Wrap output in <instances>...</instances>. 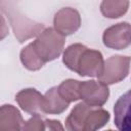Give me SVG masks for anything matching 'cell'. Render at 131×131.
<instances>
[{"label":"cell","instance_id":"cell-1","mask_svg":"<svg viewBox=\"0 0 131 131\" xmlns=\"http://www.w3.org/2000/svg\"><path fill=\"white\" fill-rule=\"evenodd\" d=\"M0 7L9 19L14 36L19 43H23L35 36H38L44 30L43 24L34 21L25 16L15 7L14 2L0 1Z\"/></svg>","mask_w":131,"mask_h":131},{"label":"cell","instance_id":"cell-2","mask_svg":"<svg viewBox=\"0 0 131 131\" xmlns=\"http://www.w3.org/2000/svg\"><path fill=\"white\" fill-rule=\"evenodd\" d=\"M64 43V36L60 35L53 28H46L32 42V45L39 57L46 63L59 57L62 53Z\"/></svg>","mask_w":131,"mask_h":131},{"label":"cell","instance_id":"cell-3","mask_svg":"<svg viewBox=\"0 0 131 131\" xmlns=\"http://www.w3.org/2000/svg\"><path fill=\"white\" fill-rule=\"evenodd\" d=\"M130 70V57L126 55H113L103 62L98 81L104 85H113L126 79Z\"/></svg>","mask_w":131,"mask_h":131},{"label":"cell","instance_id":"cell-4","mask_svg":"<svg viewBox=\"0 0 131 131\" xmlns=\"http://www.w3.org/2000/svg\"><path fill=\"white\" fill-rule=\"evenodd\" d=\"M79 95L83 102L91 107H100L108 99L110 89L99 81H80Z\"/></svg>","mask_w":131,"mask_h":131},{"label":"cell","instance_id":"cell-5","mask_svg":"<svg viewBox=\"0 0 131 131\" xmlns=\"http://www.w3.org/2000/svg\"><path fill=\"white\" fill-rule=\"evenodd\" d=\"M103 62V56L100 51L85 47L77 60L74 72L81 77H98Z\"/></svg>","mask_w":131,"mask_h":131},{"label":"cell","instance_id":"cell-6","mask_svg":"<svg viewBox=\"0 0 131 131\" xmlns=\"http://www.w3.org/2000/svg\"><path fill=\"white\" fill-rule=\"evenodd\" d=\"M15 100L23 111L33 115V117H44L45 113V99L35 88H25L16 93Z\"/></svg>","mask_w":131,"mask_h":131},{"label":"cell","instance_id":"cell-7","mask_svg":"<svg viewBox=\"0 0 131 131\" xmlns=\"http://www.w3.org/2000/svg\"><path fill=\"white\" fill-rule=\"evenodd\" d=\"M130 24L122 21L115 24L104 30L102 34L103 44L115 50H122L130 45Z\"/></svg>","mask_w":131,"mask_h":131},{"label":"cell","instance_id":"cell-8","mask_svg":"<svg viewBox=\"0 0 131 131\" xmlns=\"http://www.w3.org/2000/svg\"><path fill=\"white\" fill-rule=\"evenodd\" d=\"M81 26V16L78 10L72 7L59 9L53 18V29L62 36L76 33Z\"/></svg>","mask_w":131,"mask_h":131},{"label":"cell","instance_id":"cell-9","mask_svg":"<svg viewBox=\"0 0 131 131\" xmlns=\"http://www.w3.org/2000/svg\"><path fill=\"white\" fill-rule=\"evenodd\" d=\"M24 119L19 110L12 104L0 106V131H21Z\"/></svg>","mask_w":131,"mask_h":131},{"label":"cell","instance_id":"cell-10","mask_svg":"<svg viewBox=\"0 0 131 131\" xmlns=\"http://www.w3.org/2000/svg\"><path fill=\"white\" fill-rule=\"evenodd\" d=\"M115 125L119 131H130V91L123 94L115 103Z\"/></svg>","mask_w":131,"mask_h":131},{"label":"cell","instance_id":"cell-11","mask_svg":"<svg viewBox=\"0 0 131 131\" xmlns=\"http://www.w3.org/2000/svg\"><path fill=\"white\" fill-rule=\"evenodd\" d=\"M45 99V113L49 115H59L63 113L70 103L60 95L57 86L51 87L44 94Z\"/></svg>","mask_w":131,"mask_h":131},{"label":"cell","instance_id":"cell-12","mask_svg":"<svg viewBox=\"0 0 131 131\" xmlns=\"http://www.w3.org/2000/svg\"><path fill=\"white\" fill-rule=\"evenodd\" d=\"M91 110V106L84 102L77 103L66 119L67 131H82L85 119Z\"/></svg>","mask_w":131,"mask_h":131},{"label":"cell","instance_id":"cell-13","mask_svg":"<svg viewBox=\"0 0 131 131\" xmlns=\"http://www.w3.org/2000/svg\"><path fill=\"white\" fill-rule=\"evenodd\" d=\"M110 118L111 115L106 110L101 107H91L85 119L82 131H97L110 121Z\"/></svg>","mask_w":131,"mask_h":131},{"label":"cell","instance_id":"cell-14","mask_svg":"<svg viewBox=\"0 0 131 131\" xmlns=\"http://www.w3.org/2000/svg\"><path fill=\"white\" fill-rule=\"evenodd\" d=\"M129 5L127 0H103L100 3V11L107 18H119L128 11Z\"/></svg>","mask_w":131,"mask_h":131},{"label":"cell","instance_id":"cell-15","mask_svg":"<svg viewBox=\"0 0 131 131\" xmlns=\"http://www.w3.org/2000/svg\"><path fill=\"white\" fill-rule=\"evenodd\" d=\"M19 57L23 66L29 71H38L45 64V62L39 57V55L35 51L32 43L28 44L21 49Z\"/></svg>","mask_w":131,"mask_h":131},{"label":"cell","instance_id":"cell-16","mask_svg":"<svg viewBox=\"0 0 131 131\" xmlns=\"http://www.w3.org/2000/svg\"><path fill=\"white\" fill-rule=\"evenodd\" d=\"M79 85H80V81L75 79H67L62 81L59 86H57V89L60 95L69 103H71L73 101H77L80 99Z\"/></svg>","mask_w":131,"mask_h":131},{"label":"cell","instance_id":"cell-17","mask_svg":"<svg viewBox=\"0 0 131 131\" xmlns=\"http://www.w3.org/2000/svg\"><path fill=\"white\" fill-rule=\"evenodd\" d=\"M85 47L86 46L81 43H74L64 49V51L62 53V62L69 70H71L73 72L75 71L77 60Z\"/></svg>","mask_w":131,"mask_h":131},{"label":"cell","instance_id":"cell-18","mask_svg":"<svg viewBox=\"0 0 131 131\" xmlns=\"http://www.w3.org/2000/svg\"><path fill=\"white\" fill-rule=\"evenodd\" d=\"M21 131H44V121L40 117H32L24 122Z\"/></svg>","mask_w":131,"mask_h":131},{"label":"cell","instance_id":"cell-19","mask_svg":"<svg viewBox=\"0 0 131 131\" xmlns=\"http://www.w3.org/2000/svg\"><path fill=\"white\" fill-rule=\"evenodd\" d=\"M44 131H64V128L58 120L46 119L44 121Z\"/></svg>","mask_w":131,"mask_h":131},{"label":"cell","instance_id":"cell-20","mask_svg":"<svg viewBox=\"0 0 131 131\" xmlns=\"http://www.w3.org/2000/svg\"><path fill=\"white\" fill-rule=\"evenodd\" d=\"M9 34V29L8 25L2 14H0V41L5 39Z\"/></svg>","mask_w":131,"mask_h":131},{"label":"cell","instance_id":"cell-21","mask_svg":"<svg viewBox=\"0 0 131 131\" xmlns=\"http://www.w3.org/2000/svg\"><path fill=\"white\" fill-rule=\"evenodd\" d=\"M106 131H114V130H112V129H108V130H106Z\"/></svg>","mask_w":131,"mask_h":131}]
</instances>
